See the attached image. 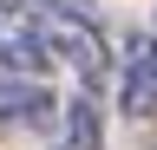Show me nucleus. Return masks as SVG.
<instances>
[{
  "label": "nucleus",
  "mask_w": 157,
  "mask_h": 150,
  "mask_svg": "<svg viewBox=\"0 0 157 150\" xmlns=\"http://www.w3.org/2000/svg\"><path fill=\"white\" fill-rule=\"evenodd\" d=\"M39 33H46V46H52V59H66L78 72V85L98 91L105 85V65H111V46H105V33H98L92 13H66V7H52L46 20H39Z\"/></svg>",
  "instance_id": "1"
},
{
  "label": "nucleus",
  "mask_w": 157,
  "mask_h": 150,
  "mask_svg": "<svg viewBox=\"0 0 157 150\" xmlns=\"http://www.w3.org/2000/svg\"><path fill=\"white\" fill-rule=\"evenodd\" d=\"M118 104H124V118H151V111H157V33H137V39H131Z\"/></svg>",
  "instance_id": "3"
},
{
  "label": "nucleus",
  "mask_w": 157,
  "mask_h": 150,
  "mask_svg": "<svg viewBox=\"0 0 157 150\" xmlns=\"http://www.w3.org/2000/svg\"><path fill=\"white\" fill-rule=\"evenodd\" d=\"M52 150H105V111H98V91L78 85L66 104H59V137Z\"/></svg>",
  "instance_id": "4"
},
{
  "label": "nucleus",
  "mask_w": 157,
  "mask_h": 150,
  "mask_svg": "<svg viewBox=\"0 0 157 150\" xmlns=\"http://www.w3.org/2000/svg\"><path fill=\"white\" fill-rule=\"evenodd\" d=\"M52 91L39 85V79H26V72H0V124L7 130H20V124H46L52 118Z\"/></svg>",
  "instance_id": "5"
},
{
  "label": "nucleus",
  "mask_w": 157,
  "mask_h": 150,
  "mask_svg": "<svg viewBox=\"0 0 157 150\" xmlns=\"http://www.w3.org/2000/svg\"><path fill=\"white\" fill-rule=\"evenodd\" d=\"M46 13H52V0H0V72L39 79V72L52 65V46H46V33H39Z\"/></svg>",
  "instance_id": "2"
}]
</instances>
